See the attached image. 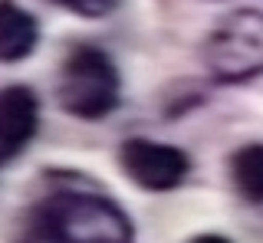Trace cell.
<instances>
[{
    "label": "cell",
    "instance_id": "obj_1",
    "mask_svg": "<svg viewBox=\"0 0 263 243\" xmlns=\"http://www.w3.org/2000/svg\"><path fill=\"white\" fill-rule=\"evenodd\" d=\"M13 243H135V227L109 194L56 184L30 204Z\"/></svg>",
    "mask_w": 263,
    "mask_h": 243
},
{
    "label": "cell",
    "instance_id": "obj_2",
    "mask_svg": "<svg viewBox=\"0 0 263 243\" xmlns=\"http://www.w3.org/2000/svg\"><path fill=\"white\" fill-rule=\"evenodd\" d=\"M122 95V79L112 56L92 43H79L66 53L56 76V102L66 115L99 121L115 112Z\"/></svg>",
    "mask_w": 263,
    "mask_h": 243
},
{
    "label": "cell",
    "instance_id": "obj_3",
    "mask_svg": "<svg viewBox=\"0 0 263 243\" xmlns=\"http://www.w3.org/2000/svg\"><path fill=\"white\" fill-rule=\"evenodd\" d=\"M204 66L217 83H247L263 72V13L234 10L214 23L201 46Z\"/></svg>",
    "mask_w": 263,
    "mask_h": 243
},
{
    "label": "cell",
    "instance_id": "obj_4",
    "mask_svg": "<svg viewBox=\"0 0 263 243\" xmlns=\"http://www.w3.org/2000/svg\"><path fill=\"white\" fill-rule=\"evenodd\" d=\"M119 168L142 191L164 194V191H175L178 184H184L191 161L175 145L152 141V138H128L119 148Z\"/></svg>",
    "mask_w": 263,
    "mask_h": 243
},
{
    "label": "cell",
    "instance_id": "obj_5",
    "mask_svg": "<svg viewBox=\"0 0 263 243\" xmlns=\"http://www.w3.org/2000/svg\"><path fill=\"white\" fill-rule=\"evenodd\" d=\"M40 128V99L30 86L0 89V168L10 165Z\"/></svg>",
    "mask_w": 263,
    "mask_h": 243
},
{
    "label": "cell",
    "instance_id": "obj_6",
    "mask_svg": "<svg viewBox=\"0 0 263 243\" xmlns=\"http://www.w3.org/2000/svg\"><path fill=\"white\" fill-rule=\"evenodd\" d=\"M40 43V23L13 0H0V63H23Z\"/></svg>",
    "mask_w": 263,
    "mask_h": 243
},
{
    "label": "cell",
    "instance_id": "obj_7",
    "mask_svg": "<svg viewBox=\"0 0 263 243\" xmlns=\"http://www.w3.org/2000/svg\"><path fill=\"white\" fill-rule=\"evenodd\" d=\"M230 181L250 204H263V141L243 145L230 155Z\"/></svg>",
    "mask_w": 263,
    "mask_h": 243
},
{
    "label": "cell",
    "instance_id": "obj_8",
    "mask_svg": "<svg viewBox=\"0 0 263 243\" xmlns=\"http://www.w3.org/2000/svg\"><path fill=\"white\" fill-rule=\"evenodd\" d=\"M53 4L63 7V10H69V13H76V17L99 20V17H105V13H112L122 0H53Z\"/></svg>",
    "mask_w": 263,
    "mask_h": 243
},
{
    "label": "cell",
    "instance_id": "obj_9",
    "mask_svg": "<svg viewBox=\"0 0 263 243\" xmlns=\"http://www.w3.org/2000/svg\"><path fill=\"white\" fill-rule=\"evenodd\" d=\"M187 243H230V240L220 237V233H197V237H191Z\"/></svg>",
    "mask_w": 263,
    "mask_h": 243
}]
</instances>
